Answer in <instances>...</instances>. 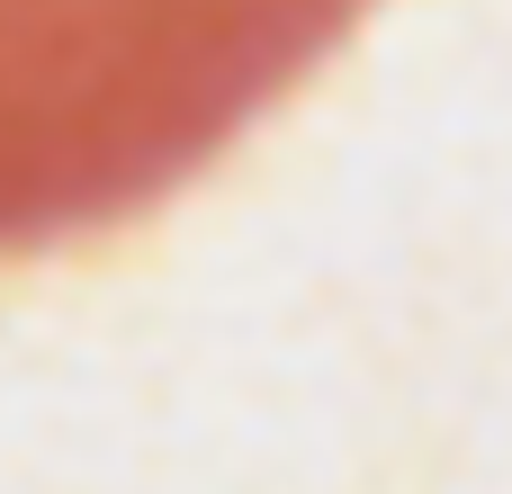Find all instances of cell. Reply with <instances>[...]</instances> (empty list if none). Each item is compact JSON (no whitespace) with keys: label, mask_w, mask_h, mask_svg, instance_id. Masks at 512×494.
<instances>
[{"label":"cell","mask_w":512,"mask_h":494,"mask_svg":"<svg viewBox=\"0 0 512 494\" xmlns=\"http://www.w3.org/2000/svg\"><path fill=\"white\" fill-rule=\"evenodd\" d=\"M369 0H0V261L135 225Z\"/></svg>","instance_id":"cell-1"}]
</instances>
